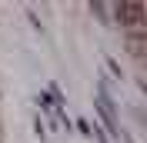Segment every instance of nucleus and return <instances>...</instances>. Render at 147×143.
I'll return each mask as SVG.
<instances>
[{"mask_svg": "<svg viewBox=\"0 0 147 143\" xmlns=\"http://www.w3.org/2000/svg\"><path fill=\"white\" fill-rule=\"evenodd\" d=\"M110 13L117 17V23L130 30H140V23H144V3H110Z\"/></svg>", "mask_w": 147, "mask_h": 143, "instance_id": "1", "label": "nucleus"}, {"mask_svg": "<svg viewBox=\"0 0 147 143\" xmlns=\"http://www.w3.org/2000/svg\"><path fill=\"white\" fill-rule=\"evenodd\" d=\"M127 50L134 57H144V37H140V30H134V33L127 37Z\"/></svg>", "mask_w": 147, "mask_h": 143, "instance_id": "2", "label": "nucleus"}]
</instances>
